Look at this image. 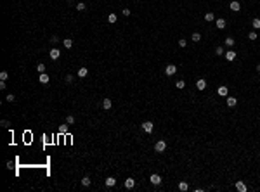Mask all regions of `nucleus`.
<instances>
[{
	"instance_id": "5",
	"label": "nucleus",
	"mask_w": 260,
	"mask_h": 192,
	"mask_svg": "<svg viewBox=\"0 0 260 192\" xmlns=\"http://www.w3.org/2000/svg\"><path fill=\"white\" fill-rule=\"evenodd\" d=\"M175 73H177V64L170 63V64L165 66V75H167V76H173Z\"/></svg>"
},
{
	"instance_id": "38",
	"label": "nucleus",
	"mask_w": 260,
	"mask_h": 192,
	"mask_svg": "<svg viewBox=\"0 0 260 192\" xmlns=\"http://www.w3.org/2000/svg\"><path fill=\"white\" fill-rule=\"evenodd\" d=\"M2 127H9V121L7 119H2Z\"/></svg>"
},
{
	"instance_id": "17",
	"label": "nucleus",
	"mask_w": 260,
	"mask_h": 192,
	"mask_svg": "<svg viewBox=\"0 0 260 192\" xmlns=\"http://www.w3.org/2000/svg\"><path fill=\"white\" fill-rule=\"evenodd\" d=\"M49 80H51V78H49V75H47V73H40V76H38V81H40V83L47 85V83H49Z\"/></svg>"
},
{
	"instance_id": "37",
	"label": "nucleus",
	"mask_w": 260,
	"mask_h": 192,
	"mask_svg": "<svg viewBox=\"0 0 260 192\" xmlns=\"http://www.w3.org/2000/svg\"><path fill=\"white\" fill-rule=\"evenodd\" d=\"M59 132H61V133H66V132H68V125H63V127H59Z\"/></svg>"
},
{
	"instance_id": "16",
	"label": "nucleus",
	"mask_w": 260,
	"mask_h": 192,
	"mask_svg": "<svg viewBox=\"0 0 260 192\" xmlns=\"http://www.w3.org/2000/svg\"><path fill=\"white\" fill-rule=\"evenodd\" d=\"M104 183H106V187H115L116 185V178L115 177H108V178L104 180Z\"/></svg>"
},
{
	"instance_id": "23",
	"label": "nucleus",
	"mask_w": 260,
	"mask_h": 192,
	"mask_svg": "<svg viewBox=\"0 0 260 192\" xmlns=\"http://www.w3.org/2000/svg\"><path fill=\"white\" fill-rule=\"evenodd\" d=\"M205 21H207V23L215 21V14H213V12H207V14H205Z\"/></svg>"
},
{
	"instance_id": "15",
	"label": "nucleus",
	"mask_w": 260,
	"mask_h": 192,
	"mask_svg": "<svg viewBox=\"0 0 260 192\" xmlns=\"http://www.w3.org/2000/svg\"><path fill=\"white\" fill-rule=\"evenodd\" d=\"M103 107H104V109H106V111H109V109L113 107V101H111L109 97H106V99H104V101H103Z\"/></svg>"
},
{
	"instance_id": "1",
	"label": "nucleus",
	"mask_w": 260,
	"mask_h": 192,
	"mask_svg": "<svg viewBox=\"0 0 260 192\" xmlns=\"http://www.w3.org/2000/svg\"><path fill=\"white\" fill-rule=\"evenodd\" d=\"M167 147H168V144H167V140L165 139H158V140L155 142V152H158V154H163L165 151H167Z\"/></svg>"
},
{
	"instance_id": "12",
	"label": "nucleus",
	"mask_w": 260,
	"mask_h": 192,
	"mask_svg": "<svg viewBox=\"0 0 260 192\" xmlns=\"http://www.w3.org/2000/svg\"><path fill=\"white\" fill-rule=\"evenodd\" d=\"M49 57H51L52 61H57V59L61 57V50H59V49H56V47H54V49H51V52H49Z\"/></svg>"
},
{
	"instance_id": "18",
	"label": "nucleus",
	"mask_w": 260,
	"mask_h": 192,
	"mask_svg": "<svg viewBox=\"0 0 260 192\" xmlns=\"http://www.w3.org/2000/svg\"><path fill=\"white\" fill-rule=\"evenodd\" d=\"M191 42H194V43H199V42H201V33H199V31H194V33L191 35Z\"/></svg>"
},
{
	"instance_id": "32",
	"label": "nucleus",
	"mask_w": 260,
	"mask_h": 192,
	"mask_svg": "<svg viewBox=\"0 0 260 192\" xmlns=\"http://www.w3.org/2000/svg\"><path fill=\"white\" fill-rule=\"evenodd\" d=\"M66 123H68V125H73V123H75V116H66Z\"/></svg>"
},
{
	"instance_id": "9",
	"label": "nucleus",
	"mask_w": 260,
	"mask_h": 192,
	"mask_svg": "<svg viewBox=\"0 0 260 192\" xmlns=\"http://www.w3.org/2000/svg\"><path fill=\"white\" fill-rule=\"evenodd\" d=\"M217 93H219L220 97H227V95H229V87H227V85H219V87H217Z\"/></svg>"
},
{
	"instance_id": "7",
	"label": "nucleus",
	"mask_w": 260,
	"mask_h": 192,
	"mask_svg": "<svg viewBox=\"0 0 260 192\" xmlns=\"http://www.w3.org/2000/svg\"><path fill=\"white\" fill-rule=\"evenodd\" d=\"M225 106H227V107H231V109H233V107H236V106H238V97L227 95V97H225Z\"/></svg>"
},
{
	"instance_id": "35",
	"label": "nucleus",
	"mask_w": 260,
	"mask_h": 192,
	"mask_svg": "<svg viewBox=\"0 0 260 192\" xmlns=\"http://www.w3.org/2000/svg\"><path fill=\"white\" fill-rule=\"evenodd\" d=\"M5 101H7V102H14V101H16V97H14L12 93H9V95H5Z\"/></svg>"
},
{
	"instance_id": "41",
	"label": "nucleus",
	"mask_w": 260,
	"mask_h": 192,
	"mask_svg": "<svg viewBox=\"0 0 260 192\" xmlns=\"http://www.w3.org/2000/svg\"><path fill=\"white\" fill-rule=\"evenodd\" d=\"M259 180H260V173H259Z\"/></svg>"
},
{
	"instance_id": "36",
	"label": "nucleus",
	"mask_w": 260,
	"mask_h": 192,
	"mask_svg": "<svg viewBox=\"0 0 260 192\" xmlns=\"http://www.w3.org/2000/svg\"><path fill=\"white\" fill-rule=\"evenodd\" d=\"M64 81H66V83H73V76H71V75H66Z\"/></svg>"
},
{
	"instance_id": "22",
	"label": "nucleus",
	"mask_w": 260,
	"mask_h": 192,
	"mask_svg": "<svg viewBox=\"0 0 260 192\" xmlns=\"http://www.w3.org/2000/svg\"><path fill=\"white\" fill-rule=\"evenodd\" d=\"M87 75H89V69H87V68H80V69H78V76L80 78H85Z\"/></svg>"
},
{
	"instance_id": "13",
	"label": "nucleus",
	"mask_w": 260,
	"mask_h": 192,
	"mask_svg": "<svg viewBox=\"0 0 260 192\" xmlns=\"http://www.w3.org/2000/svg\"><path fill=\"white\" fill-rule=\"evenodd\" d=\"M225 26H227V21H225L224 17L215 19V28H219V29H225Z\"/></svg>"
},
{
	"instance_id": "33",
	"label": "nucleus",
	"mask_w": 260,
	"mask_h": 192,
	"mask_svg": "<svg viewBox=\"0 0 260 192\" xmlns=\"http://www.w3.org/2000/svg\"><path fill=\"white\" fill-rule=\"evenodd\" d=\"M177 43H179V47H181V49H184V47H187V40H184V38H181L179 42H177Z\"/></svg>"
},
{
	"instance_id": "8",
	"label": "nucleus",
	"mask_w": 260,
	"mask_h": 192,
	"mask_svg": "<svg viewBox=\"0 0 260 192\" xmlns=\"http://www.w3.org/2000/svg\"><path fill=\"white\" fill-rule=\"evenodd\" d=\"M229 9H231L233 12H239V11H241V2H239V0H231V2H229Z\"/></svg>"
},
{
	"instance_id": "19",
	"label": "nucleus",
	"mask_w": 260,
	"mask_h": 192,
	"mask_svg": "<svg viewBox=\"0 0 260 192\" xmlns=\"http://www.w3.org/2000/svg\"><path fill=\"white\" fill-rule=\"evenodd\" d=\"M224 43H225L227 47H231V49H233L234 45H236V40H234L233 37H225V40H224Z\"/></svg>"
},
{
	"instance_id": "4",
	"label": "nucleus",
	"mask_w": 260,
	"mask_h": 192,
	"mask_svg": "<svg viewBox=\"0 0 260 192\" xmlns=\"http://www.w3.org/2000/svg\"><path fill=\"white\" fill-rule=\"evenodd\" d=\"M149 182H151L153 185H156V187H158V185H161L163 177H161L160 173H151V175H149Z\"/></svg>"
},
{
	"instance_id": "30",
	"label": "nucleus",
	"mask_w": 260,
	"mask_h": 192,
	"mask_svg": "<svg viewBox=\"0 0 260 192\" xmlns=\"http://www.w3.org/2000/svg\"><path fill=\"white\" fill-rule=\"evenodd\" d=\"M37 71H38V73H45V64L43 63L37 64Z\"/></svg>"
},
{
	"instance_id": "42",
	"label": "nucleus",
	"mask_w": 260,
	"mask_h": 192,
	"mask_svg": "<svg viewBox=\"0 0 260 192\" xmlns=\"http://www.w3.org/2000/svg\"><path fill=\"white\" fill-rule=\"evenodd\" d=\"M259 83H260V78H259Z\"/></svg>"
},
{
	"instance_id": "34",
	"label": "nucleus",
	"mask_w": 260,
	"mask_h": 192,
	"mask_svg": "<svg viewBox=\"0 0 260 192\" xmlns=\"http://www.w3.org/2000/svg\"><path fill=\"white\" fill-rule=\"evenodd\" d=\"M121 16H125V17H129V16H132V12H130V9H129V7H125V9L121 11Z\"/></svg>"
},
{
	"instance_id": "40",
	"label": "nucleus",
	"mask_w": 260,
	"mask_h": 192,
	"mask_svg": "<svg viewBox=\"0 0 260 192\" xmlns=\"http://www.w3.org/2000/svg\"><path fill=\"white\" fill-rule=\"evenodd\" d=\"M257 73L260 75V64H257Z\"/></svg>"
},
{
	"instance_id": "10",
	"label": "nucleus",
	"mask_w": 260,
	"mask_h": 192,
	"mask_svg": "<svg viewBox=\"0 0 260 192\" xmlns=\"http://www.w3.org/2000/svg\"><path fill=\"white\" fill-rule=\"evenodd\" d=\"M224 57H225V61H229V63H233V61H236V57H238V54L231 49V50H227L225 54H224Z\"/></svg>"
},
{
	"instance_id": "31",
	"label": "nucleus",
	"mask_w": 260,
	"mask_h": 192,
	"mask_svg": "<svg viewBox=\"0 0 260 192\" xmlns=\"http://www.w3.org/2000/svg\"><path fill=\"white\" fill-rule=\"evenodd\" d=\"M7 78H9V73H7V71H2V73H0V81H5Z\"/></svg>"
},
{
	"instance_id": "20",
	"label": "nucleus",
	"mask_w": 260,
	"mask_h": 192,
	"mask_svg": "<svg viewBox=\"0 0 260 192\" xmlns=\"http://www.w3.org/2000/svg\"><path fill=\"white\" fill-rule=\"evenodd\" d=\"M251 28L257 31V29H260V17H253L251 19Z\"/></svg>"
},
{
	"instance_id": "25",
	"label": "nucleus",
	"mask_w": 260,
	"mask_h": 192,
	"mask_svg": "<svg viewBox=\"0 0 260 192\" xmlns=\"http://www.w3.org/2000/svg\"><path fill=\"white\" fill-rule=\"evenodd\" d=\"M63 45H64L66 49H71V47H73V40L71 38H64L63 40Z\"/></svg>"
},
{
	"instance_id": "11",
	"label": "nucleus",
	"mask_w": 260,
	"mask_h": 192,
	"mask_svg": "<svg viewBox=\"0 0 260 192\" xmlns=\"http://www.w3.org/2000/svg\"><path fill=\"white\" fill-rule=\"evenodd\" d=\"M177 189L181 192H187L189 191V182H187V180H181V182L177 183Z\"/></svg>"
},
{
	"instance_id": "3",
	"label": "nucleus",
	"mask_w": 260,
	"mask_h": 192,
	"mask_svg": "<svg viewBox=\"0 0 260 192\" xmlns=\"http://www.w3.org/2000/svg\"><path fill=\"white\" fill-rule=\"evenodd\" d=\"M234 189L238 192H246L248 191V185H246V182L245 180H236L234 182Z\"/></svg>"
},
{
	"instance_id": "26",
	"label": "nucleus",
	"mask_w": 260,
	"mask_h": 192,
	"mask_svg": "<svg viewBox=\"0 0 260 192\" xmlns=\"http://www.w3.org/2000/svg\"><path fill=\"white\" fill-rule=\"evenodd\" d=\"M257 38H259L257 31H250V33H248V40H250V42H255Z\"/></svg>"
},
{
	"instance_id": "27",
	"label": "nucleus",
	"mask_w": 260,
	"mask_h": 192,
	"mask_svg": "<svg viewBox=\"0 0 260 192\" xmlns=\"http://www.w3.org/2000/svg\"><path fill=\"white\" fill-rule=\"evenodd\" d=\"M85 9H87V5H85L83 2H78V4H77V11H78V12H83Z\"/></svg>"
},
{
	"instance_id": "29",
	"label": "nucleus",
	"mask_w": 260,
	"mask_h": 192,
	"mask_svg": "<svg viewBox=\"0 0 260 192\" xmlns=\"http://www.w3.org/2000/svg\"><path fill=\"white\" fill-rule=\"evenodd\" d=\"M224 54H225V52H224V47H220V45L215 47V55H224Z\"/></svg>"
},
{
	"instance_id": "21",
	"label": "nucleus",
	"mask_w": 260,
	"mask_h": 192,
	"mask_svg": "<svg viewBox=\"0 0 260 192\" xmlns=\"http://www.w3.org/2000/svg\"><path fill=\"white\" fill-rule=\"evenodd\" d=\"M116 21H118V16H116V14H108V23H109V24H115Z\"/></svg>"
},
{
	"instance_id": "28",
	"label": "nucleus",
	"mask_w": 260,
	"mask_h": 192,
	"mask_svg": "<svg viewBox=\"0 0 260 192\" xmlns=\"http://www.w3.org/2000/svg\"><path fill=\"white\" fill-rule=\"evenodd\" d=\"M90 182H92V180L89 178V177H83V178H82V185H83V187H89V185H90Z\"/></svg>"
},
{
	"instance_id": "39",
	"label": "nucleus",
	"mask_w": 260,
	"mask_h": 192,
	"mask_svg": "<svg viewBox=\"0 0 260 192\" xmlns=\"http://www.w3.org/2000/svg\"><path fill=\"white\" fill-rule=\"evenodd\" d=\"M57 40H59V38H57V37L54 35V37H52V38H51V42H52V43H57Z\"/></svg>"
},
{
	"instance_id": "2",
	"label": "nucleus",
	"mask_w": 260,
	"mask_h": 192,
	"mask_svg": "<svg viewBox=\"0 0 260 192\" xmlns=\"http://www.w3.org/2000/svg\"><path fill=\"white\" fill-rule=\"evenodd\" d=\"M141 130H142L144 133L151 135V133L155 132V123H153V121H149V119H147V121H142V123H141Z\"/></svg>"
},
{
	"instance_id": "24",
	"label": "nucleus",
	"mask_w": 260,
	"mask_h": 192,
	"mask_svg": "<svg viewBox=\"0 0 260 192\" xmlns=\"http://www.w3.org/2000/svg\"><path fill=\"white\" fill-rule=\"evenodd\" d=\"M175 88H177V90H184V88H186V81H184V80L175 81Z\"/></svg>"
},
{
	"instance_id": "6",
	"label": "nucleus",
	"mask_w": 260,
	"mask_h": 192,
	"mask_svg": "<svg viewBox=\"0 0 260 192\" xmlns=\"http://www.w3.org/2000/svg\"><path fill=\"white\" fill-rule=\"evenodd\" d=\"M194 85H196V90H199V92H205V90H207V87H208V83H207V80H205V78H198Z\"/></svg>"
},
{
	"instance_id": "14",
	"label": "nucleus",
	"mask_w": 260,
	"mask_h": 192,
	"mask_svg": "<svg viewBox=\"0 0 260 192\" xmlns=\"http://www.w3.org/2000/svg\"><path fill=\"white\" fill-rule=\"evenodd\" d=\"M125 189H129V191H132V189H135V178H132V177H129V178L125 180Z\"/></svg>"
}]
</instances>
